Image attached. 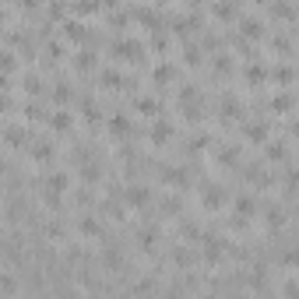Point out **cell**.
Here are the masks:
<instances>
[{"label":"cell","mask_w":299,"mask_h":299,"mask_svg":"<svg viewBox=\"0 0 299 299\" xmlns=\"http://www.w3.org/2000/svg\"><path fill=\"white\" fill-rule=\"evenodd\" d=\"M127 201L141 208V204H148V190H144V186H134V190H127Z\"/></svg>","instance_id":"6da1fadb"},{"label":"cell","mask_w":299,"mask_h":299,"mask_svg":"<svg viewBox=\"0 0 299 299\" xmlns=\"http://www.w3.org/2000/svg\"><path fill=\"white\" fill-rule=\"evenodd\" d=\"M162 179H166V183L183 186V183H186V173H183V169H166V173H162Z\"/></svg>","instance_id":"7a4b0ae2"},{"label":"cell","mask_w":299,"mask_h":299,"mask_svg":"<svg viewBox=\"0 0 299 299\" xmlns=\"http://www.w3.org/2000/svg\"><path fill=\"white\" fill-rule=\"evenodd\" d=\"M236 211H239V215H243V222H246V218L253 215V201H250V197H239V201H236Z\"/></svg>","instance_id":"3957f363"},{"label":"cell","mask_w":299,"mask_h":299,"mask_svg":"<svg viewBox=\"0 0 299 299\" xmlns=\"http://www.w3.org/2000/svg\"><path fill=\"white\" fill-rule=\"evenodd\" d=\"M81 233H85V236H99L102 229H99V222H95V218H81Z\"/></svg>","instance_id":"277c9868"},{"label":"cell","mask_w":299,"mask_h":299,"mask_svg":"<svg viewBox=\"0 0 299 299\" xmlns=\"http://www.w3.org/2000/svg\"><path fill=\"white\" fill-rule=\"evenodd\" d=\"M169 123H155V130H152V141H169Z\"/></svg>","instance_id":"5b68a950"},{"label":"cell","mask_w":299,"mask_h":299,"mask_svg":"<svg viewBox=\"0 0 299 299\" xmlns=\"http://www.w3.org/2000/svg\"><path fill=\"white\" fill-rule=\"evenodd\" d=\"M4 137H7V144H21V141H25V130H21V127H7Z\"/></svg>","instance_id":"8992f818"},{"label":"cell","mask_w":299,"mask_h":299,"mask_svg":"<svg viewBox=\"0 0 299 299\" xmlns=\"http://www.w3.org/2000/svg\"><path fill=\"white\" fill-rule=\"evenodd\" d=\"M204 204L208 208H218L222 204V190H204Z\"/></svg>","instance_id":"52a82bcc"},{"label":"cell","mask_w":299,"mask_h":299,"mask_svg":"<svg viewBox=\"0 0 299 299\" xmlns=\"http://www.w3.org/2000/svg\"><path fill=\"white\" fill-rule=\"evenodd\" d=\"M50 186H53V194H60V190H67V176H63V173H57V176L50 179Z\"/></svg>","instance_id":"ba28073f"},{"label":"cell","mask_w":299,"mask_h":299,"mask_svg":"<svg viewBox=\"0 0 299 299\" xmlns=\"http://www.w3.org/2000/svg\"><path fill=\"white\" fill-rule=\"evenodd\" d=\"M109 127H113V137H123V134H127V120H123V117H117Z\"/></svg>","instance_id":"9c48e42d"},{"label":"cell","mask_w":299,"mask_h":299,"mask_svg":"<svg viewBox=\"0 0 299 299\" xmlns=\"http://www.w3.org/2000/svg\"><path fill=\"white\" fill-rule=\"evenodd\" d=\"M204 243H208V246H204V250H208V257H218V253H222V239H211V236H208Z\"/></svg>","instance_id":"30bf717a"},{"label":"cell","mask_w":299,"mask_h":299,"mask_svg":"<svg viewBox=\"0 0 299 299\" xmlns=\"http://www.w3.org/2000/svg\"><path fill=\"white\" fill-rule=\"evenodd\" d=\"M50 155H53V148H50V144H35V159H39V162H46Z\"/></svg>","instance_id":"8fae6325"},{"label":"cell","mask_w":299,"mask_h":299,"mask_svg":"<svg viewBox=\"0 0 299 299\" xmlns=\"http://www.w3.org/2000/svg\"><path fill=\"white\" fill-rule=\"evenodd\" d=\"M53 127H57V130H67V127H70V117H67V113H57V117H53Z\"/></svg>","instance_id":"7c38bea8"},{"label":"cell","mask_w":299,"mask_h":299,"mask_svg":"<svg viewBox=\"0 0 299 299\" xmlns=\"http://www.w3.org/2000/svg\"><path fill=\"white\" fill-rule=\"evenodd\" d=\"M169 78H173V67H166V63L155 67V81H169Z\"/></svg>","instance_id":"4fadbf2b"},{"label":"cell","mask_w":299,"mask_h":299,"mask_svg":"<svg viewBox=\"0 0 299 299\" xmlns=\"http://www.w3.org/2000/svg\"><path fill=\"white\" fill-rule=\"evenodd\" d=\"M260 81H264V70H260V67H250V85H260Z\"/></svg>","instance_id":"5bb4252c"},{"label":"cell","mask_w":299,"mask_h":299,"mask_svg":"<svg viewBox=\"0 0 299 299\" xmlns=\"http://www.w3.org/2000/svg\"><path fill=\"white\" fill-rule=\"evenodd\" d=\"M137 109H141V113H155V102H152V99H141Z\"/></svg>","instance_id":"9a60e30c"},{"label":"cell","mask_w":299,"mask_h":299,"mask_svg":"<svg viewBox=\"0 0 299 299\" xmlns=\"http://www.w3.org/2000/svg\"><path fill=\"white\" fill-rule=\"evenodd\" d=\"M275 78H278V81H292V70H289V67H278Z\"/></svg>","instance_id":"2e32d148"},{"label":"cell","mask_w":299,"mask_h":299,"mask_svg":"<svg viewBox=\"0 0 299 299\" xmlns=\"http://www.w3.org/2000/svg\"><path fill=\"white\" fill-rule=\"evenodd\" d=\"M246 137H250V141H264V127H250Z\"/></svg>","instance_id":"e0dca14e"},{"label":"cell","mask_w":299,"mask_h":299,"mask_svg":"<svg viewBox=\"0 0 299 299\" xmlns=\"http://www.w3.org/2000/svg\"><path fill=\"white\" fill-rule=\"evenodd\" d=\"M243 32H246V35H260V25H257V21H246Z\"/></svg>","instance_id":"ac0fdd59"},{"label":"cell","mask_w":299,"mask_h":299,"mask_svg":"<svg viewBox=\"0 0 299 299\" xmlns=\"http://www.w3.org/2000/svg\"><path fill=\"white\" fill-rule=\"evenodd\" d=\"M275 106H278V109H289V106H292V99H289V95H278V99H275Z\"/></svg>","instance_id":"d6986e66"},{"label":"cell","mask_w":299,"mask_h":299,"mask_svg":"<svg viewBox=\"0 0 299 299\" xmlns=\"http://www.w3.org/2000/svg\"><path fill=\"white\" fill-rule=\"evenodd\" d=\"M4 106H7V99H0V109H4Z\"/></svg>","instance_id":"ffe728a7"},{"label":"cell","mask_w":299,"mask_h":299,"mask_svg":"<svg viewBox=\"0 0 299 299\" xmlns=\"http://www.w3.org/2000/svg\"><path fill=\"white\" fill-rule=\"evenodd\" d=\"M257 4H264V0H257Z\"/></svg>","instance_id":"44dd1931"}]
</instances>
